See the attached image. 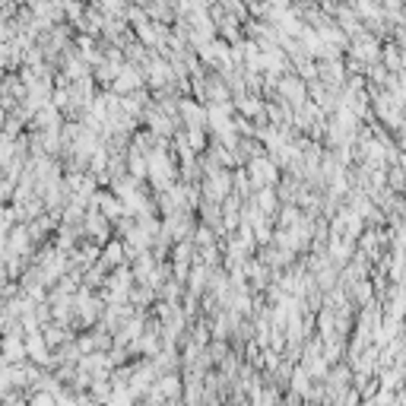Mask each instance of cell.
<instances>
[{"label":"cell","mask_w":406,"mask_h":406,"mask_svg":"<svg viewBox=\"0 0 406 406\" xmlns=\"http://www.w3.org/2000/svg\"><path fill=\"white\" fill-rule=\"evenodd\" d=\"M86 229H89V235H92V238H99V241H102L105 235H108V219H105V216L99 213L96 207H92V210H89V219H86Z\"/></svg>","instance_id":"5"},{"label":"cell","mask_w":406,"mask_h":406,"mask_svg":"<svg viewBox=\"0 0 406 406\" xmlns=\"http://www.w3.org/2000/svg\"><path fill=\"white\" fill-rule=\"evenodd\" d=\"M251 184H254V191H261V187H270L276 181V162L267 156H254L251 159Z\"/></svg>","instance_id":"1"},{"label":"cell","mask_w":406,"mask_h":406,"mask_svg":"<svg viewBox=\"0 0 406 406\" xmlns=\"http://www.w3.org/2000/svg\"><path fill=\"white\" fill-rule=\"evenodd\" d=\"M254 203H257V210H263V213H273V210H276V194H273V187H261V197H257Z\"/></svg>","instance_id":"10"},{"label":"cell","mask_w":406,"mask_h":406,"mask_svg":"<svg viewBox=\"0 0 406 406\" xmlns=\"http://www.w3.org/2000/svg\"><path fill=\"white\" fill-rule=\"evenodd\" d=\"M22 343H26V356L32 358L35 365H55V356L48 352V343L42 340V333H38V331L26 333V340H22Z\"/></svg>","instance_id":"2"},{"label":"cell","mask_w":406,"mask_h":406,"mask_svg":"<svg viewBox=\"0 0 406 406\" xmlns=\"http://www.w3.org/2000/svg\"><path fill=\"white\" fill-rule=\"evenodd\" d=\"M29 406H57V397L48 391H35V397L29 400Z\"/></svg>","instance_id":"12"},{"label":"cell","mask_w":406,"mask_h":406,"mask_svg":"<svg viewBox=\"0 0 406 406\" xmlns=\"http://www.w3.org/2000/svg\"><path fill=\"white\" fill-rule=\"evenodd\" d=\"M191 146L194 150H203V143H207V137H203V127H191Z\"/></svg>","instance_id":"13"},{"label":"cell","mask_w":406,"mask_h":406,"mask_svg":"<svg viewBox=\"0 0 406 406\" xmlns=\"http://www.w3.org/2000/svg\"><path fill=\"white\" fill-rule=\"evenodd\" d=\"M140 83H143V80L137 76V70H133V67H121V73H117V80H115V89L117 92H133Z\"/></svg>","instance_id":"3"},{"label":"cell","mask_w":406,"mask_h":406,"mask_svg":"<svg viewBox=\"0 0 406 406\" xmlns=\"http://www.w3.org/2000/svg\"><path fill=\"white\" fill-rule=\"evenodd\" d=\"M42 340L48 343V349H51V346H57L61 340H67V333H61V327H51V324H48V327H45V333H42Z\"/></svg>","instance_id":"11"},{"label":"cell","mask_w":406,"mask_h":406,"mask_svg":"<svg viewBox=\"0 0 406 406\" xmlns=\"http://www.w3.org/2000/svg\"><path fill=\"white\" fill-rule=\"evenodd\" d=\"M241 111H245V115H257V111H261V102H257V99H241Z\"/></svg>","instance_id":"14"},{"label":"cell","mask_w":406,"mask_h":406,"mask_svg":"<svg viewBox=\"0 0 406 406\" xmlns=\"http://www.w3.org/2000/svg\"><path fill=\"white\" fill-rule=\"evenodd\" d=\"M181 115H184L187 127H203V121H207V111L194 102H181Z\"/></svg>","instance_id":"6"},{"label":"cell","mask_w":406,"mask_h":406,"mask_svg":"<svg viewBox=\"0 0 406 406\" xmlns=\"http://www.w3.org/2000/svg\"><path fill=\"white\" fill-rule=\"evenodd\" d=\"M187 261H191V245H178V251H175V273H178V280H184L187 273Z\"/></svg>","instance_id":"9"},{"label":"cell","mask_w":406,"mask_h":406,"mask_svg":"<svg viewBox=\"0 0 406 406\" xmlns=\"http://www.w3.org/2000/svg\"><path fill=\"white\" fill-rule=\"evenodd\" d=\"M10 219H13V210H0V235L7 232V226H10Z\"/></svg>","instance_id":"15"},{"label":"cell","mask_w":406,"mask_h":406,"mask_svg":"<svg viewBox=\"0 0 406 406\" xmlns=\"http://www.w3.org/2000/svg\"><path fill=\"white\" fill-rule=\"evenodd\" d=\"M29 241H32V238H29V232H26V226H16L13 229V235H10V254H26V251H29Z\"/></svg>","instance_id":"7"},{"label":"cell","mask_w":406,"mask_h":406,"mask_svg":"<svg viewBox=\"0 0 406 406\" xmlns=\"http://www.w3.org/2000/svg\"><path fill=\"white\" fill-rule=\"evenodd\" d=\"M292 391H296L298 397H308V391H311V375L305 372V365H302V368H296V375H292Z\"/></svg>","instance_id":"8"},{"label":"cell","mask_w":406,"mask_h":406,"mask_svg":"<svg viewBox=\"0 0 406 406\" xmlns=\"http://www.w3.org/2000/svg\"><path fill=\"white\" fill-rule=\"evenodd\" d=\"M387 64H391L393 70H400V55H397V51H393V48L387 51Z\"/></svg>","instance_id":"16"},{"label":"cell","mask_w":406,"mask_h":406,"mask_svg":"<svg viewBox=\"0 0 406 406\" xmlns=\"http://www.w3.org/2000/svg\"><path fill=\"white\" fill-rule=\"evenodd\" d=\"M280 92L289 99V102H296V105L305 102V86L298 83L296 76H289V80H280Z\"/></svg>","instance_id":"4"}]
</instances>
